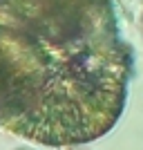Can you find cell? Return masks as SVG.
Wrapping results in <instances>:
<instances>
[{
  "instance_id": "cell-1",
  "label": "cell",
  "mask_w": 143,
  "mask_h": 150,
  "mask_svg": "<svg viewBox=\"0 0 143 150\" xmlns=\"http://www.w3.org/2000/svg\"><path fill=\"white\" fill-rule=\"evenodd\" d=\"M132 72L114 0H0V128L11 134L96 141L121 119Z\"/></svg>"
}]
</instances>
